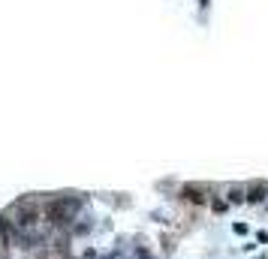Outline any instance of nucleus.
<instances>
[{
	"label": "nucleus",
	"instance_id": "9b49d317",
	"mask_svg": "<svg viewBox=\"0 0 268 259\" xmlns=\"http://www.w3.org/2000/svg\"><path fill=\"white\" fill-rule=\"evenodd\" d=\"M265 208H268V202H265Z\"/></svg>",
	"mask_w": 268,
	"mask_h": 259
},
{
	"label": "nucleus",
	"instance_id": "1a4fd4ad",
	"mask_svg": "<svg viewBox=\"0 0 268 259\" xmlns=\"http://www.w3.org/2000/svg\"><path fill=\"white\" fill-rule=\"evenodd\" d=\"M235 232L238 235H247V223H235Z\"/></svg>",
	"mask_w": 268,
	"mask_h": 259
},
{
	"label": "nucleus",
	"instance_id": "0eeeda50",
	"mask_svg": "<svg viewBox=\"0 0 268 259\" xmlns=\"http://www.w3.org/2000/svg\"><path fill=\"white\" fill-rule=\"evenodd\" d=\"M211 208L220 214V211H226V208H229V202H226V199H217V196H214V199H211Z\"/></svg>",
	"mask_w": 268,
	"mask_h": 259
},
{
	"label": "nucleus",
	"instance_id": "20e7f679",
	"mask_svg": "<svg viewBox=\"0 0 268 259\" xmlns=\"http://www.w3.org/2000/svg\"><path fill=\"white\" fill-rule=\"evenodd\" d=\"M12 235H15V223L0 214V247H12Z\"/></svg>",
	"mask_w": 268,
	"mask_h": 259
},
{
	"label": "nucleus",
	"instance_id": "9d476101",
	"mask_svg": "<svg viewBox=\"0 0 268 259\" xmlns=\"http://www.w3.org/2000/svg\"><path fill=\"white\" fill-rule=\"evenodd\" d=\"M139 259H151V253L148 250H139Z\"/></svg>",
	"mask_w": 268,
	"mask_h": 259
},
{
	"label": "nucleus",
	"instance_id": "423d86ee",
	"mask_svg": "<svg viewBox=\"0 0 268 259\" xmlns=\"http://www.w3.org/2000/svg\"><path fill=\"white\" fill-rule=\"evenodd\" d=\"M226 202H229V205H241V202H247V187H244V184H232V187L226 190Z\"/></svg>",
	"mask_w": 268,
	"mask_h": 259
},
{
	"label": "nucleus",
	"instance_id": "f03ea898",
	"mask_svg": "<svg viewBox=\"0 0 268 259\" xmlns=\"http://www.w3.org/2000/svg\"><path fill=\"white\" fill-rule=\"evenodd\" d=\"M40 214H42V205H40L37 193H27V196H21L19 202L12 205V223L19 229H33L37 220H40Z\"/></svg>",
	"mask_w": 268,
	"mask_h": 259
},
{
	"label": "nucleus",
	"instance_id": "39448f33",
	"mask_svg": "<svg viewBox=\"0 0 268 259\" xmlns=\"http://www.w3.org/2000/svg\"><path fill=\"white\" fill-rule=\"evenodd\" d=\"M181 199H184V202H193V205H205V202H208V199H205V190L196 187V184L181 187Z\"/></svg>",
	"mask_w": 268,
	"mask_h": 259
},
{
	"label": "nucleus",
	"instance_id": "6e6552de",
	"mask_svg": "<svg viewBox=\"0 0 268 259\" xmlns=\"http://www.w3.org/2000/svg\"><path fill=\"white\" fill-rule=\"evenodd\" d=\"M256 241H259V244H265V241H268V232H265V229H259V232H256Z\"/></svg>",
	"mask_w": 268,
	"mask_h": 259
},
{
	"label": "nucleus",
	"instance_id": "7ed1b4c3",
	"mask_svg": "<svg viewBox=\"0 0 268 259\" xmlns=\"http://www.w3.org/2000/svg\"><path fill=\"white\" fill-rule=\"evenodd\" d=\"M247 202H250V205L268 202V184H265V181H250V184H247Z\"/></svg>",
	"mask_w": 268,
	"mask_h": 259
},
{
	"label": "nucleus",
	"instance_id": "f257e3e1",
	"mask_svg": "<svg viewBox=\"0 0 268 259\" xmlns=\"http://www.w3.org/2000/svg\"><path fill=\"white\" fill-rule=\"evenodd\" d=\"M82 202H84L82 196H51L42 205V214H45V220L51 223V226H69L73 217L79 214Z\"/></svg>",
	"mask_w": 268,
	"mask_h": 259
}]
</instances>
